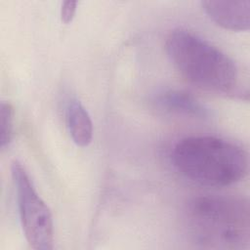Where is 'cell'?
I'll list each match as a JSON object with an SVG mask.
<instances>
[{
	"label": "cell",
	"instance_id": "obj_3",
	"mask_svg": "<svg viewBox=\"0 0 250 250\" xmlns=\"http://www.w3.org/2000/svg\"><path fill=\"white\" fill-rule=\"evenodd\" d=\"M165 49L175 68L188 82L217 93L244 94L239 87L240 73L235 62L196 33L175 28L166 37Z\"/></svg>",
	"mask_w": 250,
	"mask_h": 250
},
{
	"label": "cell",
	"instance_id": "obj_5",
	"mask_svg": "<svg viewBox=\"0 0 250 250\" xmlns=\"http://www.w3.org/2000/svg\"><path fill=\"white\" fill-rule=\"evenodd\" d=\"M201 6L218 25L233 31L248 30L250 26L249 0H206Z\"/></svg>",
	"mask_w": 250,
	"mask_h": 250
},
{
	"label": "cell",
	"instance_id": "obj_2",
	"mask_svg": "<svg viewBox=\"0 0 250 250\" xmlns=\"http://www.w3.org/2000/svg\"><path fill=\"white\" fill-rule=\"evenodd\" d=\"M174 168L196 184L222 188L241 181L248 172L246 150L214 136H189L179 140L170 154Z\"/></svg>",
	"mask_w": 250,
	"mask_h": 250
},
{
	"label": "cell",
	"instance_id": "obj_6",
	"mask_svg": "<svg viewBox=\"0 0 250 250\" xmlns=\"http://www.w3.org/2000/svg\"><path fill=\"white\" fill-rule=\"evenodd\" d=\"M156 107L169 114L194 119H205L209 108L191 93L181 89H165L158 92L153 99Z\"/></svg>",
	"mask_w": 250,
	"mask_h": 250
},
{
	"label": "cell",
	"instance_id": "obj_9",
	"mask_svg": "<svg viewBox=\"0 0 250 250\" xmlns=\"http://www.w3.org/2000/svg\"><path fill=\"white\" fill-rule=\"evenodd\" d=\"M77 7L76 1H63L61 6V19L64 23L70 22L75 15Z\"/></svg>",
	"mask_w": 250,
	"mask_h": 250
},
{
	"label": "cell",
	"instance_id": "obj_7",
	"mask_svg": "<svg viewBox=\"0 0 250 250\" xmlns=\"http://www.w3.org/2000/svg\"><path fill=\"white\" fill-rule=\"evenodd\" d=\"M66 126L75 145L87 146L93 138V122L88 110L77 100H71L65 110Z\"/></svg>",
	"mask_w": 250,
	"mask_h": 250
},
{
	"label": "cell",
	"instance_id": "obj_4",
	"mask_svg": "<svg viewBox=\"0 0 250 250\" xmlns=\"http://www.w3.org/2000/svg\"><path fill=\"white\" fill-rule=\"evenodd\" d=\"M20 221L24 237L31 248L51 250L54 246V224L51 211L38 194L21 163L11 166Z\"/></svg>",
	"mask_w": 250,
	"mask_h": 250
},
{
	"label": "cell",
	"instance_id": "obj_1",
	"mask_svg": "<svg viewBox=\"0 0 250 250\" xmlns=\"http://www.w3.org/2000/svg\"><path fill=\"white\" fill-rule=\"evenodd\" d=\"M183 225L197 247L219 250L248 249L250 207L246 198L200 195L186 203Z\"/></svg>",
	"mask_w": 250,
	"mask_h": 250
},
{
	"label": "cell",
	"instance_id": "obj_8",
	"mask_svg": "<svg viewBox=\"0 0 250 250\" xmlns=\"http://www.w3.org/2000/svg\"><path fill=\"white\" fill-rule=\"evenodd\" d=\"M0 143L1 147L9 146L14 135V108L8 102L0 104Z\"/></svg>",
	"mask_w": 250,
	"mask_h": 250
}]
</instances>
